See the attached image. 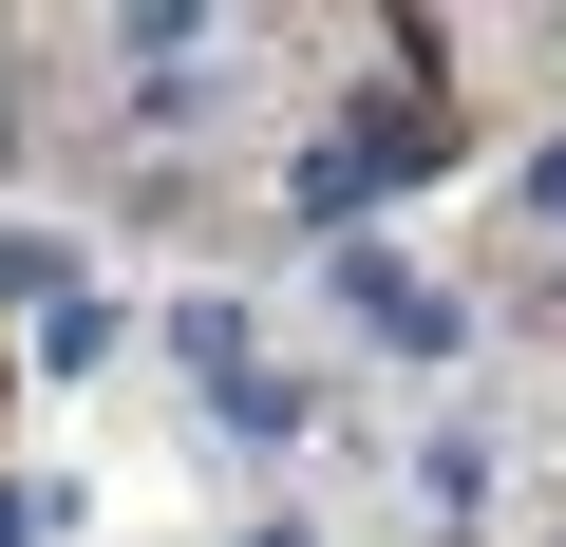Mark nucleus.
Instances as JSON below:
<instances>
[{"label": "nucleus", "mask_w": 566, "mask_h": 547, "mask_svg": "<svg viewBox=\"0 0 566 547\" xmlns=\"http://www.w3.org/2000/svg\"><path fill=\"white\" fill-rule=\"evenodd\" d=\"M170 359H189V378L227 397V378H245V303H170Z\"/></svg>", "instance_id": "obj_5"}, {"label": "nucleus", "mask_w": 566, "mask_h": 547, "mask_svg": "<svg viewBox=\"0 0 566 547\" xmlns=\"http://www.w3.org/2000/svg\"><path fill=\"white\" fill-rule=\"evenodd\" d=\"M245 547H303V528H245Z\"/></svg>", "instance_id": "obj_8"}, {"label": "nucleus", "mask_w": 566, "mask_h": 547, "mask_svg": "<svg viewBox=\"0 0 566 547\" xmlns=\"http://www.w3.org/2000/svg\"><path fill=\"white\" fill-rule=\"evenodd\" d=\"M39 528H76V509H57L39 472H0V547H39Z\"/></svg>", "instance_id": "obj_6"}, {"label": "nucleus", "mask_w": 566, "mask_h": 547, "mask_svg": "<svg viewBox=\"0 0 566 547\" xmlns=\"http://www.w3.org/2000/svg\"><path fill=\"white\" fill-rule=\"evenodd\" d=\"M510 208H528V227H566V133H547V151L510 170Z\"/></svg>", "instance_id": "obj_7"}, {"label": "nucleus", "mask_w": 566, "mask_h": 547, "mask_svg": "<svg viewBox=\"0 0 566 547\" xmlns=\"http://www.w3.org/2000/svg\"><path fill=\"white\" fill-rule=\"evenodd\" d=\"M208 415H227V434H245V453H283V434H303V378H264V359H245V378H227V397H208Z\"/></svg>", "instance_id": "obj_4"}, {"label": "nucleus", "mask_w": 566, "mask_h": 547, "mask_svg": "<svg viewBox=\"0 0 566 547\" xmlns=\"http://www.w3.org/2000/svg\"><path fill=\"white\" fill-rule=\"evenodd\" d=\"M340 303H359V322H378L397 359H453V303L416 284V264H378V245H340Z\"/></svg>", "instance_id": "obj_2"}, {"label": "nucleus", "mask_w": 566, "mask_h": 547, "mask_svg": "<svg viewBox=\"0 0 566 547\" xmlns=\"http://www.w3.org/2000/svg\"><path fill=\"white\" fill-rule=\"evenodd\" d=\"M434 151H453V114H434V95H359V114L303 151V227H359V208H378V189H416Z\"/></svg>", "instance_id": "obj_1"}, {"label": "nucleus", "mask_w": 566, "mask_h": 547, "mask_svg": "<svg viewBox=\"0 0 566 547\" xmlns=\"http://www.w3.org/2000/svg\"><path fill=\"white\" fill-rule=\"evenodd\" d=\"M95 359H114V303L57 284V303H39V378H95Z\"/></svg>", "instance_id": "obj_3"}]
</instances>
